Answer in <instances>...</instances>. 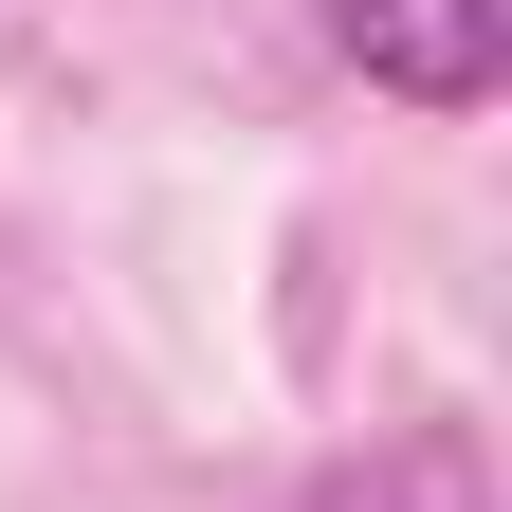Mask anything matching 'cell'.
<instances>
[{"label":"cell","mask_w":512,"mask_h":512,"mask_svg":"<svg viewBox=\"0 0 512 512\" xmlns=\"http://www.w3.org/2000/svg\"><path fill=\"white\" fill-rule=\"evenodd\" d=\"M311 512H494V494H476V439L439 421V439H403V458H384V476H330Z\"/></svg>","instance_id":"cell-2"},{"label":"cell","mask_w":512,"mask_h":512,"mask_svg":"<svg viewBox=\"0 0 512 512\" xmlns=\"http://www.w3.org/2000/svg\"><path fill=\"white\" fill-rule=\"evenodd\" d=\"M330 55L403 110H476L512 74V0H330Z\"/></svg>","instance_id":"cell-1"}]
</instances>
